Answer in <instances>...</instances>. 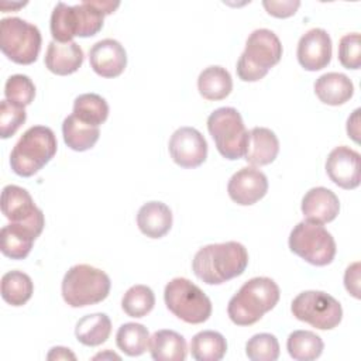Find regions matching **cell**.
Here are the masks:
<instances>
[{
  "mask_svg": "<svg viewBox=\"0 0 361 361\" xmlns=\"http://www.w3.org/2000/svg\"><path fill=\"white\" fill-rule=\"evenodd\" d=\"M279 296V286L274 279L267 276L251 278L228 300L227 314L237 326H251L276 306Z\"/></svg>",
  "mask_w": 361,
  "mask_h": 361,
  "instance_id": "7a4b0ae2",
  "label": "cell"
},
{
  "mask_svg": "<svg viewBox=\"0 0 361 361\" xmlns=\"http://www.w3.org/2000/svg\"><path fill=\"white\" fill-rule=\"evenodd\" d=\"M344 286L350 295L360 299V262H353L344 272Z\"/></svg>",
  "mask_w": 361,
  "mask_h": 361,
  "instance_id": "ab89813d",
  "label": "cell"
},
{
  "mask_svg": "<svg viewBox=\"0 0 361 361\" xmlns=\"http://www.w3.org/2000/svg\"><path fill=\"white\" fill-rule=\"evenodd\" d=\"M326 172L334 185L347 190L355 189L361 182V157L347 145L336 147L327 155Z\"/></svg>",
  "mask_w": 361,
  "mask_h": 361,
  "instance_id": "4fadbf2b",
  "label": "cell"
},
{
  "mask_svg": "<svg viewBox=\"0 0 361 361\" xmlns=\"http://www.w3.org/2000/svg\"><path fill=\"white\" fill-rule=\"evenodd\" d=\"M227 353L224 336L214 330H203L193 336L190 354L196 361H219Z\"/></svg>",
  "mask_w": 361,
  "mask_h": 361,
  "instance_id": "83f0119b",
  "label": "cell"
},
{
  "mask_svg": "<svg viewBox=\"0 0 361 361\" xmlns=\"http://www.w3.org/2000/svg\"><path fill=\"white\" fill-rule=\"evenodd\" d=\"M207 130L221 157L230 161L244 157L248 131L237 109H216L207 117Z\"/></svg>",
  "mask_w": 361,
  "mask_h": 361,
  "instance_id": "ba28073f",
  "label": "cell"
},
{
  "mask_svg": "<svg viewBox=\"0 0 361 361\" xmlns=\"http://www.w3.org/2000/svg\"><path fill=\"white\" fill-rule=\"evenodd\" d=\"M245 354L251 361H275L279 357L278 338L271 333L254 334L245 344Z\"/></svg>",
  "mask_w": 361,
  "mask_h": 361,
  "instance_id": "e575fe53",
  "label": "cell"
},
{
  "mask_svg": "<svg viewBox=\"0 0 361 361\" xmlns=\"http://www.w3.org/2000/svg\"><path fill=\"white\" fill-rule=\"evenodd\" d=\"M288 243L293 254L316 267L331 264L337 251L333 235L322 224L307 220L292 228Z\"/></svg>",
  "mask_w": 361,
  "mask_h": 361,
  "instance_id": "9c48e42d",
  "label": "cell"
},
{
  "mask_svg": "<svg viewBox=\"0 0 361 361\" xmlns=\"http://www.w3.org/2000/svg\"><path fill=\"white\" fill-rule=\"evenodd\" d=\"M292 314L319 330H331L343 319L340 302L323 290H303L290 303Z\"/></svg>",
  "mask_w": 361,
  "mask_h": 361,
  "instance_id": "30bf717a",
  "label": "cell"
},
{
  "mask_svg": "<svg viewBox=\"0 0 361 361\" xmlns=\"http://www.w3.org/2000/svg\"><path fill=\"white\" fill-rule=\"evenodd\" d=\"M34 293L31 278L23 271H8L1 276V298L11 306L25 305Z\"/></svg>",
  "mask_w": 361,
  "mask_h": 361,
  "instance_id": "f546056e",
  "label": "cell"
},
{
  "mask_svg": "<svg viewBox=\"0 0 361 361\" xmlns=\"http://www.w3.org/2000/svg\"><path fill=\"white\" fill-rule=\"evenodd\" d=\"M169 154L180 168H197L207 158V142L193 127H180L169 138Z\"/></svg>",
  "mask_w": 361,
  "mask_h": 361,
  "instance_id": "7c38bea8",
  "label": "cell"
},
{
  "mask_svg": "<svg viewBox=\"0 0 361 361\" xmlns=\"http://www.w3.org/2000/svg\"><path fill=\"white\" fill-rule=\"evenodd\" d=\"M116 344L124 354L138 357L148 350L149 331L140 323H124L116 333Z\"/></svg>",
  "mask_w": 361,
  "mask_h": 361,
  "instance_id": "4dcf8cb0",
  "label": "cell"
},
{
  "mask_svg": "<svg viewBox=\"0 0 361 361\" xmlns=\"http://www.w3.org/2000/svg\"><path fill=\"white\" fill-rule=\"evenodd\" d=\"M27 3H6V1H3V3H0V8L3 10V11H6L7 10V7H10L11 10H17V8H21V7H24Z\"/></svg>",
  "mask_w": 361,
  "mask_h": 361,
  "instance_id": "ee69618b",
  "label": "cell"
},
{
  "mask_svg": "<svg viewBox=\"0 0 361 361\" xmlns=\"http://www.w3.org/2000/svg\"><path fill=\"white\" fill-rule=\"evenodd\" d=\"M230 199L240 206H251L261 200L268 192V179L264 172L254 166L238 169L228 180Z\"/></svg>",
  "mask_w": 361,
  "mask_h": 361,
  "instance_id": "9a60e30c",
  "label": "cell"
},
{
  "mask_svg": "<svg viewBox=\"0 0 361 361\" xmlns=\"http://www.w3.org/2000/svg\"><path fill=\"white\" fill-rule=\"evenodd\" d=\"M72 114L86 124L99 127L109 117V104L97 93H83L75 99Z\"/></svg>",
  "mask_w": 361,
  "mask_h": 361,
  "instance_id": "1f68e13d",
  "label": "cell"
},
{
  "mask_svg": "<svg viewBox=\"0 0 361 361\" xmlns=\"http://www.w3.org/2000/svg\"><path fill=\"white\" fill-rule=\"evenodd\" d=\"M42 37L37 25L20 18L7 17L0 21V49L14 63H34L41 51Z\"/></svg>",
  "mask_w": 361,
  "mask_h": 361,
  "instance_id": "52a82bcc",
  "label": "cell"
},
{
  "mask_svg": "<svg viewBox=\"0 0 361 361\" xmlns=\"http://www.w3.org/2000/svg\"><path fill=\"white\" fill-rule=\"evenodd\" d=\"M45 217L30 221L10 223L0 231V250L11 259H24L31 252L32 244L42 233Z\"/></svg>",
  "mask_w": 361,
  "mask_h": 361,
  "instance_id": "8fae6325",
  "label": "cell"
},
{
  "mask_svg": "<svg viewBox=\"0 0 361 361\" xmlns=\"http://www.w3.org/2000/svg\"><path fill=\"white\" fill-rule=\"evenodd\" d=\"M109 275L92 265L78 264L63 275L61 290L63 300L71 307H85L103 302L110 293Z\"/></svg>",
  "mask_w": 361,
  "mask_h": 361,
  "instance_id": "5b68a950",
  "label": "cell"
},
{
  "mask_svg": "<svg viewBox=\"0 0 361 361\" xmlns=\"http://www.w3.org/2000/svg\"><path fill=\"white\" fill-rule=\"evenodd\" d=\"M262 6L269 16H274L276 18H286L293 16L298 11L300 1L299 0H282V1L264 0Z\"/></svg>",
  "mask_w": 361,
  "mask_h": 361,
  "instance_id": "f35d334b",
  "label": "cell"
},
{
  "mask_svg": "<svg viewBox=\"0 0 361 361\" xmlns=\"http://www.w3.org/2000/svg\"><path fill=\"white\" fill-rule=\"evenodd\" d=\"M323 348L322 337L310 330H295L286 340V350L296 361H313L322 355Z\"/></svg>",
  "mask_w": 361,
  "mask_h": 361,
  "instance_id": "f1b7e54d",
  "label": "cell"
},
{
  "mask_svg": "<svg viewBox=\"0 0 361 361\" xmlns=\"http://www.w3.org/2000/svg\"><path fill=\"white\" fill-rule=\"evenodd\" d=\"M338 61L345 69H360L361 66V41L358 32L345 34L338 42Z\"/></svg>",
  "mask_w": 361,
  "mask_h": 361,
  "instance_id": "74e56055",
  "label": "cell"
},
{
  "mask_svg": "<svg viewBox=\"0 0 361 361\" xmlns=\"http://www.w3.org/2000/svg\"><path fill=\"white\" fill-rule=\"evenodd\" d=\"M197 90L206 100H223L233 90L230 72L219 65L204 68L197 78Z\"/></svg>",
  "mask_w": 361,
  "mask_h": 361,
  "instance_id": "d4e9b609",
  "label": "cell"
},
{
  "mask_svg": "<svg viewBox=\"0 0 361 361\" xmlns=\"http://www.w3.org/2000/svg\"><path fill=\"white\" fill-rule=\"evenodd\" d=\"M282 44L268 28L254 30L245 42V49L237 61V75L243 82H257L282 58Z\"/></svg>",
  "mask_w": 361,
  "mask_h": 361,
  "instance_id": "277c9868",
  "label": "cell"
},
{
  "mask_svg": "<svg viewBox=\"0 0 361 361\" xmlns=\"http://www.w3.org/2000/svg\"><path fill=\"white\" fill-rule=\"evenodd\" d=\"M25 107L14 104L7 99L0 103V137L3 140L13 137L17 130L25 123Z\"/></svg>",
  "mask_w": 361,
  "mask_h": 361,
  "instance_id": "8d00e7d4",
  "label": "cell"
},
{
  "mask_svg": "<svg viewBox=\"0 0 361 361\" xmlns=\"http://www.w3.org/2000/svg\"><path fill=\"white\" fill-rule=\"evenodd\" d=\"M51 35L56 42H71L76 37V16L73 6L56 3L49 21Z\"/></svg>",
  "mask_w": 361,
  "mask_h": 361,
  "instance_id": "d6a6232c",
  "label": "cell"
},
{
  "mask_svg": "<svg viewBox=\"0 0 361 361\" xmlns=\"http://www.w3.org/2000/svg\"><path fill=\"white\" fill-rule=\"evenodd\" d=\"M279 152L276 134L267 127H254L248 131L244 159L252 166H264L275 161Z\"/></svg>",
  "mask_w": 361,
  "mask_h": 361,
  "instance_id": "44dd1931",
  "label": "cell"
},
{
  "mask_svg": "<svg viewBox=\"0 0 361 361\" xmlns=\"http://www.w3.org/2000/svg\"><path fill=\"white\" fill-rule=\"evenodd\" d=\"M4 96L8 102L25 107L34 102L35 85L34 82L23 73L11 75L4 85Z\"/></svg>",
  "mask_w": 361,
  "mask_h": 361,
  "instance_id": "d590c367",
  "label": "cell"
},
{
  "mask_svg": "<svg viewBox=\"0 0 361 361\" xmlns=\"http://www.w3.org/2000/svg\"><path fill=\"white\" fill-rule=\"evenodd\" d=\"M47 360H76V355L66 347H52L47 355Z\"/></svg>",
  "mask_w": 361,
  "mask_h": 361,
  "instance_id": "b9f144b4",
  "label": "cell"
},
{
  "mask_svg": "<svg viewBox=\"0 0 361 361\" xmlns=\"http://www.w3.org/2000/svg\"><path fill=\"white\" fill-rule=\"evenodd\" d=\"M300 209L307 221L326 224L338 216L340 200L333 190L324 186H317L305 193Z\"/></svg>",
  "mask_w": 361,
  "mask_h": 361,
  "instance_id": "e0dca14e",
  "label": "cell"
},
{
  "mask_svg": "<svg viewBox=\"0 0 361 361\" xmlns=\"http://www.w3.org/2000/svg\"><path fill=\"white\" fill-rule=\"evenodd\" d=\"M1 213L11 223L30 221L44 217L42 210L35 206L28 190L17 185H7L3 188Z\"/></svg>",
  "mask_w": 361,
  "mask_h": 361,
  "instance_id": "d6986e66",
  "label": "cell"
},
{
  "mask_svg": "<svg viewBox=\"0 0 361 361\" xmlns=\"http://www.w3.org/2000/svg\"><path fill=\"white\" fill-rule=\"evenodd\" d=\"M120 6L118 1L109 0H85L73 6L76 16V37H93L102 27L104 17L114 13Z\"/></svg>",
  "mask_w": 361,
  "mask_h": 361,
  "instance_id": "ac0fdd59",
  "label": "cell"
},
{
  "mask_svg": "<svg viewBox=\"0 0 361 361\" xmlns=\"http://www.w3.org/2000/svg\"><path fill=\"white\" fill-rule=\"evenodd\" d=\"M155 305V295L147 285H134L127 289L121 299V307L130 317L147 316Z\"/></svg>",
  "mask_w": 361,
  "mask_h": 361,
  "instance_id": "836d02e7",
  "label": "cell"
},
{
  "mask_svg": "<svg viewBox=\"0 0 361 361\" xmlns=\"http://www.w3.org/2000/svg\"><path fill=\"white\" fill-rule=\"evenodd\" d=\"M164 300L173 316L189 324L204 323L212 316L209 296L186 278L171 279L165 286Z\"/></svg>",
  "mask_w": 361,
  "mask_h": 361,
  "instance_id": "8992f818",
  "label": "cell"
},
{
  "mask_svg": "<svg viewBox=\"0 0 361 361\" xmlns=\"http://www.w3.org/2000/svg\"><path fill=\"white\" fill-rule=\"evenodd\" d=\"M347 134L353 141L360 142V109H355L353 114L348 117Z\"/></svg>",
  "mask_w": 361,
  "mask_h": 361,
  "instance_id": "60d3db41",
  "label": "cell"
},
{
  "mask_svg": "<svg viewBox=\"0 0 361 361\" xmlns=\"http://www.w3.org/2000/svg\"><path fill=\"white\" fill-rule=\"evenodd\" d=\"M62 135L65 144L71 149L83 152L94 147L100 137V130L96 126L80 121L76 116L69 114L62 123Z\"/></svg>",
  "mask_w": 361,
  "mask_h": 361,
  "instance_id": "484cf974",
  "label": "cell"
},
{
  "mask_svg": "<svg viewBox=\"0 0 361 361\" xmlns=\"http://www.w3.org/2000/svg\"><path fill=\"white\" fill-rule=\"evenodd\" d=\"M89 62L99 76L117 78L127 66V52L117 39L104 38L90 48Z\"/></svg>",
  "mask_w": 361,
  "mask_h": 361,
  "instance_id": "2e32d148",
  "label": "cell"
},
{
  "mask_svg": "<svg viewBox=\"0 0 361 361\" xmlns=\"http://www.w3.org/2000/svg\"><path fill=\"white\" fill-rule=\"evenodd\" d=\"M111 333V320L106 313L86 314L76 323L75 336L79 343L96 347L107 341Z\"/></svg>",
  "mask_w": 361,
  "mask_h": 361,
  "instance_id": "4316f807",
  "label": "cell"
},
{
  "mask_svg": "<svg viewBox=\"0 0 361 361\" xmlns=\"http://www.w3.org/2000/svg\"><path fill=\"white\" fill-rule=\"evenodd\" d=\"M83 59V49L78 42L51 41L45 54V66L55 75L66 76L75 73L82 66Z\"/></svg>",
  "mask_w": 361,
  "mask_h": 361,
  "instance_id": "ffe728a7",
  "label": "cell"
},
{
  "mask_svg": "<svg viewBox=\"0 0 361 361\" xmlns=\"http://www.w3.org/2000/svg\"><path fill=\"white\" fill-rule=\"evenodd\" d=\"M314 93L322 103L340 106L353 97L354 85L344 73L327 72L316 79Z\"/></svg>",
  "mask_w": 361,
  "mask_h": 361,
  "instance_id": "603a6c76",
  "label": "cell"
},
{
  "mask_svg": "<svg viewBox=\"0 0 361 361\" xmlns=\"http://www.w3.org/2000/svg\"><path fill=\"white\" fill-rule=\"evenodd\" d=\"M56 147V137L49 127L32 126L11 149L10 166L18 176H32L54 158Z\"/></svg>",
  "mask_w": 361,
  "mask_h": 361,
  "instance_id": "3957f363",
  "label": "cell"
},
{
  "mask_svg": "<svg viewBox=\"0 0 361 361\" xmlns=\"http://www.w3.org/2000/svg\"><path fill=\"white\" fill-rule=\"evenodd\" d=\"M248 265L247 248L238 241L202 247L193 257L195 275L207 285H221L240 276Z\"/></svg>",
  "mask_w": 361,
  "mask_h": 361,
  "instance_id": "6da1fadb",
  "label": "cell"
},
{
  "mask_svg": "<svg viewBox=\"0 0 361 361\" xmlns=\"http://www.w3.org/2000/svg\"><path fill=\"white\" fill-rule=\"evenodd\" d=\"M298 62L309 72L326 68L331 61V38L323 28L306 31L298 42Z\"/></svg>",
  "mask_w": 361,
  "mask_h": 361,
  "instance_id": "5bb4252c",
  "label": "cell"
},
{
  "mask_svg": "<svg viewBox=\"0 0 361 361\" xmlns=\"http://www.w3.org/2000/svg\"><path fill=\"white\" fill-rule=\"evenodd\" d=\"M148 350L155 361H183L188 354L186 340L173 330H158L149 337Z\"/></svg>",
  "mask_w": 361,
  "mask_h": 361,
  "instance_id": "cb8c5ba5",
  "label": "cell"
},
{
  "mask_svg": "<svg viewBox=\"0 0 361 361\" xmlns=\"http://www.w3.org/2000/svg\"><path fill=\"white\" fill-rule=\"evenodd\" d=\"M137 226L144 235L161 238L172 227V212L162 202H147L137 213Z\"/></svg>",
  "mask_w": 361,
  "mask_h": 361,
  "instance_id": "7402d4cb",
  "label": "cell"
},
{
  "mask_svg": "<svg viewBox=\"0 0 361 361\" xmlns=\"http://www.w3.org/2000/svg\"><path fill=\"white\" fill-rule=\"evenodd\" d=\"M104 358H110V360H120V355H117V354H114V353H111L110 350H106L104 353H99V354H96L94 357H93V360H104Z\"/></svg>",
  "mask_w": 361,
  "mask_h": 361,
  "instance_id": "7bdbcfd3",
  "label": "cell"
}]
</instances>
